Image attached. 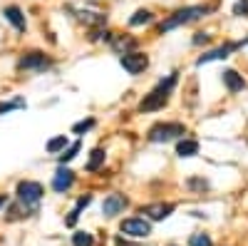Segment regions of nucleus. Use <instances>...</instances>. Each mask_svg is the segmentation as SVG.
<instances>
[{
    "label": "nucleus",
    "instance_id": "nucleus-1",
    "mask_svg": "<svg viewBox=\"0 0 248 246\" xmlns=\"http://www.w3.org/2000/svg\"><path fill=\"white\" fill-rule=\"evenodd\" d=\"M176 80H179V72H171L167 80H161L159 85L139 102V112H154V110H161V107L169 102V95H171V90H174V85H176Z\"/></svg>",
    "mask_w": 248,
    "mask_h": 246
},
{
    "label": "nucleus",
    "instance_id": "nucleus-2",
    "mask_svg": "<svg viewBox=\"0 0 248 246\" xmlns=\"http://www.w3.org/2000/svg\"><path fill=\"white\" fill-rule=\"evenodd\" d=\"M15 197H17V204H23L25 209L37 212V204H40V199L45 197V189H43V184H40V181L23 179V181H17Z\"/></svg>",
    "mask_w": 248,
    "mask_h": 246
},
{
    "label": "nucleus",
    "instance_id": "nucleus-3",
    "mask_svg": "<svg viewBox=\"0 0 248 246\" xmlns=\"http://www.w3.org/2000/svg\"><path fill=\"white\" fill-rule=\"evenodd\" d=\"M206 13H209V8H206V5H189V8H181V10H176L174 15H169L167 20H164V23L159 25V30H161V33H169V30H174V28H179V25L194 23V20L203 17Z\"/></svg>",
    "mask_w": 248,
    "mask_h": 246
},
{
    "label": "nucleus",
    "instance_id": "nucleus-4",
    "mask_svg": "<svg viewBox=\"0 0 248 246\" xmlns=\"http://www.w3.org/2000/svg\"><path fill=\"white\" fill-rule=\"evenodd\" d=\"M181 134H186V127L181 125V122H159V125H154L149 130L147 139L159 145V142H171V139H176Z\"/></svg>",
    "mask_w": 248,
    "mask_h": 246
},
{
    "label": "nucleus",
    "instance_id": "nucleus-5",
    "mask_svg": "<svg viewBox=\"0 0 248 246\" xmlns=\"http://www.w3.org/2000/svg\"><path fill=\"white\" fill-rule=\"evenodd\" d=\"M119 231L129 239H147L152 236V221H147L144 216H129L119 221Z\"/></svg>",
    "mask_w": 248,
    "mask_h": 246
},
{
    "label": "nucleus",
    "instance_id": "nucleus-6",
    "mask_svg": "<svg viewBox=\"0 0 248 246\" xmlns=\"http://www.w3.org/2000/svg\"><path fill=\"white\" fill-rule=\"evenodd\" d=\"M119 65L127 70L129 75H141L144 70L149 67V55H144V52H137V50H132V52H124L122 57H119Z\"/></svg>",
    "mask_w": 248,
    "mask_h": 246
},
{
    "label": "nucleus",
    "instance_id": "nucleus-7",
    "mask_svg": "<svg viewBox=\"0 0 248 246\" xmlns=\"http://www.w3.org/2000/svg\"><path fill=\"white\" fill-rule=\"evenodd\" d=\"M127 207H129V199L124 194H119V192H114V194H107L105 201H102V214H105L107 219H114V216L124 214Z\"/></svg>",
    "mask_w": 248,
    "mask_h": 246
},
{
    "label": "nucleus",
    "instance_id": "nucleus-8",
    "mask_svg": "<svg viewBox=\"0 0 248 246\" xmlns=\"http://www.w3.org/2000/svg\"><path fill=\"white\" fill-rule=\"evenodd\" d=\"M52 65V60L45 52H28L17 60V67L20 70H32V72H43Z\"/></svg>",
    "mask_w": 248,
    "mask_h": 246
},
{
    "label": "nucleus",
    "instance_id": "nucleus-9",
    "mask_svg": "<svg viewBox=\"0 0 248 246\" xmlns=\"http://www.w3.org/2000/svg\"><path fill=\"white\" fill-rule=\"evenodd\" d=\"M174 212V204H164V201H156V204H147V207H141L139 214H144L147 221H164L169 219Z\"/></svg>",
    "mask_w": 248,
    "mask_h": 246
},
{
    "label": "nucleus",
    "instance_id": "nucleus-10",
    "mask_svg": "<svg viewBox=\"0 0 248 246\" xmlns=\"http://www.w3.org/2000/svg\"><path fill=\"white\" fill-rule=\"evenodd\" d=\"M72 184H75V172L67 169L65 164H60L57 172H55V177H52V189H55L57 194H65V192L72 189Z\"/></svg>",
    "mask_w": 248,
    "mask_h": 246
},
{
    "label": "nucleus",
    "instance_id": "nucleus-11",
    "mask_svg": "<svg viewBox=\"0 0 248 246\" xmlns=\"http://www.w3.org/2000/svg\"><path fill=\"white\" fill-rule=\"evenodd\" d=\"M3 17L8 20V23H10L17 33H25L28 23H25V15H23V10H20L17 5H8V8H3Z\"/></svg>",
    "mask_w": 248,
    "mask_h": 246
},
{
    "label": "nucleus",
    "instance_id": "nucleus-12",
    "mask_svg": "<svg viewBox=\"0 0 248 246\" xmlns=\"http://www.w3.org/2000/svg\"><path fill=\"white\" fill-rule=\"evenodd\" d=\"M236 48H238V43H236V45H221V48H216V50H211V52H203V55L196 60V65H206V63H214V60H226Z\"/></svg>",
    "mask_w": 248,
    "mask_h": 246
},
{
    "label": "nucleus",
    "instance_id": "nucleus-13",
    "mask_svg": "<svg viewBox=\"0 0 248 246\" xmlns=\"http://www.w3.org/2000/svg\"><path fill=\"white\" fill-rule=\"evenodd\" d=\"M223 85L229 87V92H241L246 87V80L243 75H238L236 70H226L223 72Z\"/></svg>",
    "mask_w": 248,
    "mask_h": 246
},
{
    "label": "nucleus",
    "instance_id": "nucleus-14",
    "mask_svg": "<svg viewBox=\"0 0 248 246\" xmlns=\"http://www.w3.org/2000/svg\"><path fill=\"white\" fill-rule=\"evenodd\" d=\"M132 48H137V40L134 37H122V35H114L112 37V50H117L119 55L129 52Z\"/></svg>",
    "mask_w": 248,
    "mask_h": 246
},
{
    "label": "nucleus",
    "instance_id": "nucleus-15",
    "mask_svg": "<svg viewBox=\"0 0 248 246\" xmlns=\"http://www.w3.org/2000/svg\"><path fill=\"white\" fill-rule=\"evenodd\" d=\"M176 154L179 157H194V154H199V142L196 139H179Z\"/></svg>",
    "mask_w": 248,
    "mask_h": 246
},
{
    "label": "nucleus",
    "instance_id": "nucleus-16",
    "mask_svg": "<svg viewBox=\"0 0 248 246\" xmlns=\"http://www.w3.org/2000/svg\"><path fill=\"white\" fill-rule=\"evenodd\" d=\"M154 20V13L152 10H137L132 17H129V25L132 28H139V25H149Z\"/></svg>",
    "mask_w": 248,
    "mask_h": 246
},
{
    "label": "nucleus",
    "instance_id": "nucleus-17",
    "mask_svg": "<svg viewBox=\"0 0 248 246\" xmlns=\"http://www.w3.org/2000/svg\"><path fill=\"white\" fill-rule=\"evenodd\" d=\"M72 246H94V234L92 231H75L72 234Z\"/></svg>",
    "mask_w": 248,
    "mask_h": 246
},
{
    "label": "nucleus",
    "instance_id": "nucleus-18",
    "mask_svg": "<svg viewBox=\"0 0 248 246\" xmlns=\"http://www.w3.org/2000/svg\"><path fill=\"white\" fill-rule=\"evenodd\" d=\"M105 157H107V154H105V149H99V147H97V149H92L90 162H87V169H90V172H97V169L102 167V164H105Z\"/></svg>",
    "mask_w": 248,
    "mask_h": 246
},
{
    "label": "nucleus",
    "instance_id": "nucleus-19",
    "mask_svg": "<svg viewBox=\"0 0 248 246\" xmlns=\"http://www.w3.org/2000/svg\"><path fill=\"white\" fill-rule=\"evenodd\" d=\"M79 20H87L90 25H102V23H107V15H102V13H87V10H79Z\"/></svg>",
    "mask_w": 248,
    "mask_h": 246
},
{
    "label": "nucleus",
    "instance_id": "nucleus-20",
    "mask_svg": "<svg viewBox=\"0 0 248 246\" xmlns=\"http://www.w3.org/2000/svg\"><path fill=\"white\" fill-rule=\"evenodd\" d=\"M189 246H214L211 236L209 234H203V231H196L189 236Z\"/></svg>",
    "mask_w": 248,
    "mask_h": 246
},
{
    "label": "nucleus",
    "instance_id": "nucleus-21",
    "mask_svg": "<svg viewBox=\"0 0 248 246\" xmlns=\"http://www.w3.org/2000/svg\"><path fill=\"white\" fill-rule=\"evenodd\" d=\"M65 147H67V137L65 134H60V137H55V139L47 142V152L50 154H57L60 149H65Z\"/></svg>",
    "mask_w": 248,
    "mask_h": 246
},
{
    "label": "nucleus",
    "instance_id": "nucleus-22",
    "mask_svg": "<svg viewBox=\"0 0 248 246\" xmlns=\"http://www.w3.org/2000/svg\"><path fill=\"white\" fill-rule=\"evenodd\" d=\"M77 152H79V142H72V145H70V149L60 154V164H65V162L75 159V157H77Z\"/></svg>",
    "mask_w": 248,
    "mask_h": 246
},
{
    "label": "nucleus",
    "instance_id": "nucleus-23",
    "mask_svg": "<svg viewBox=\"0 0 248 246\" xmlns=\"http://www.w3.org/2000/svg\"><path fill=\"white\" fill-rule=\"evenodd\" d=\"M94 127V119L90 117V119H82V122H77V125L72 127V132L75 134H82V132H87V130H92Z\"/></svg>",
    "mask_w": 248,
    "mask_h": 246
},
{
    "label": "nucleus",
    "instance_id": "nucleus-24",
    "mask_svg": "<svg viewBox=\"0 0 248 246\" xmlns=\"http://www.w3.org/2000/svg\"><path fill=\"white\" fill-rule=\"evenodd\" d=\"M15 107H25V99H15V102H0V115L3 112H10V110H15Z\"/></svg>",
    "mask_w": 248,
    "mask_h": 246
},
{
    "label": "nucleus",
    "instance_id": "nucleus-25",
    "mask_svg": "<svg viewBox=\"0 0 248 246\" xmlns=\"http://www.w3.org/2000/svg\"><path fill=\"white\" fill-rule=\"evenodd\" d=\"M90 204H92V194H85V197H79V199H77V204H75V212L79 214L82 209H87Z\"/></svg>",
    "mask_w": 248,
    "mask_h": 246
},
{
    "label": "nucleus",
    "instance_id": "nucleus-26",
    "mask_svg": "<svg viewBox=\"0 0 248 246\" xmlns=\"http://www.w3.org/2000/svg\"><path fill=\"white\" fill-rule=\"evenodd\" d=\"M233 15H248V0H238L233 5Z\"/></svg>",
    "mask_w": 248,
    "mask_h": 246
},
{
    "label": "nucleus",
    "instance_id": "nucleus-27",
    "mask_svg": "<svg viewBox=\"0 0 248 246\" xmlns=\"http://www.w3.org/2000/svg\"><path fill=\"white\" fill-rule=\"evenodd\" d=\"M201 43H209V35L206 33H196L194 35V45H201Z\"/></svg>",
    "mask_w": 248,
    "mask_h": 246
},
{
    "label": "nucleus",
    "instance_id": "nucleus-28",
    "mask_svg": "<svg viewBox=\"0 0 248 246\" xmlns=\"http://www.w3.org/2000/svg\"><path fill=\"white\" fill-rule=\"evenodd\" d=\"M5 204H8V197H5V194H0V207H5Z\"/></svg>",
    "mask_w": 248,
    "mask_h": 246
},
{
    "label": "nucleus",
    "instance_id": "nucleus-29",
    "mask_svg": "<svg viewBox=\"0 0 248 246\" xmlns=\"http://www.w3.org/2000/svg\"><path fill=\"white\" fill-rule=\"evenodd\" d=\"M169 246H179V244H169Z\"/></svg>",
    "mask_w": 248,
    "mask_h": 246
}]
</instances>
